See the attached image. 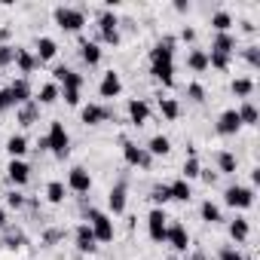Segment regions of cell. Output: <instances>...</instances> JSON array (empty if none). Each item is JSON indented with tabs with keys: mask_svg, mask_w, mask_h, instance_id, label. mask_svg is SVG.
<instances>
[{
	"mask_svg": "<svg viewBox=\"0 0 260 260\" xmlns=\"http://www.w3.org/2000/svg\"><path fill=\"white\" fill-rule=\"evenodd\" d=\"M144 150H147L150 156H169V153H172V141H169L166 135H153Z\"/></svg>",
	"mask_w": 260,
	"mask_h": 260,
	"instance_id": "cell-23",
	"label": "cell"
},
{
	"mask_svg": "<svg viewBox=\"0 0 260 260\" xmlns=\"http://www.w3.org/2000/svg\"><path fill=\"white\" fill-rule=\"evenodd\" d=\"M10 92H13V101H16V107H22V104H28L31 101V83L25 80V77H19L16 83H10Z\"/></svg>",
	"mask_w": 260,
	"mask_h": 260,
	"instance_id": "cell-19",
	"label": "cell"
},
{
	"mask_svg": "<svg viewBox=\"0 0 260 260\" xmlns=\"http://www.w3.org/2000/svg\"><path fill=\"white\" fill-rule=\"evenodd\" d=\"M230 236H233L236 245L248 242V236H251V223H248V217H236V220L230 223Z\"/></svg>",
	"mask_w": 260,
	"mask_h": 260,
	"instance_id": "cell-24",
	"label": "cell"
},
{
	"mask_svg": "<svg viewBox=\"0 0 260 260\" xmlns=\"http://www.w3.org/2000/svg\"><path fill=\"white\" fill-rule=\"evenodd\" d=\"M7 153H10L13 159H22V156L28 153V138H25V135H10V138H7Z\"/></svg>",
	"mask_w": 260,
	"mask_h": 260,
	"instance_id": "cell-29",
	"label": "cell"
},
{
	"mask_svg": "<svg viewBox=\"0 0 260 260\" xmlns=\"http://www.w3.org/2000/svg\"><path fill=\"white\" fill-rule=\"evenodd\" d=\"M119 92H122L119 74H116V71H107V74L101 77V83H98V95H101V98H116Z\"/></svg>",
	"mask_w": 260,
	"mask_h": 260,
	"instance_id": "cell-16",
	"label": "cell"
},
{
	"mask_svg": "<svg viewBox=\"0 0 260 260\" xmlns=\"http://www.w3.org/2000/svg\"><path fill=\"white\" fill-rule=\"evenodd\" d=\"M217 260H245V257H242V251H239L236 245H223V248L217 251Z\"/></svg>",
	"mask_w": 260,
	"mask_h": 260,
	"instance_id": "cell-43",
	"label": "cell"
},
{
	"mask_svg": "<svg viewBox=\"0 0 260 260\" xmlns=\"http://www.w3.org/2000/svg\"><path fill=\"white\" fill-rule=\"evenodd\" d=\"M181 40H184V43H193V40H196V31H193V28H184V31H181Z\"/></svg>",
	"mask_w": 260,
	"mask_h": 260,
	"instance_id": "cell-47",
	"label": "cell"
},
{
	"mask_svg": "<svg viewBox=\"0 0 260 260\" xmlns=\"http://www.w3.org/2000/svg\"><path fill=\"white\" fill-rule=\"evenodd\" d=\"M61 98V86L58 83H46V86H40V92H37V104H55Z\"/></svg>",
	"mask_w": 260,
	"mask_h": 260,
	"instance_id": "cell-28",
	"label": "cell"
},
{
	"mask_svg": "<svg viewBox=\"0 0 260 260\" xmlns=\"http://www.w3.org/2000/svg\"><path fill=\"white\" fill-rule=\"evenodd\" d=\"M43 147L52 150V156H58V159H64L71 153V135H68L64 122H58V119L49 122V135L43 138Z\"/></svg>",
	"mask_w": 260,
	"mask_h": 260,
	"instance_id": "cell-3",
	"label": "cell"
},
{
	"mask_svg": "<svg viewBox=\"0 0 260 260\" xmlns=\"http://www.w3.org/2000/svg\"><path fill=\"white\" fill-rule=\"evenodd\" d=\"M25 202H28V199H25L19 190H10V193H7V205H10V208L19 211V208H25Z\"/></svg>",
	"mask_w": 260,
	"mask_h": 260,
	"instance_id": "cell-44",
	"label": "cell"
},
{
	"mask_svg": "<svg viewBox=\"0 0 260 260\" xmlns=\"http://www.w3.org/2000/svg\"><path fill=\"white\" fill-rule=\"evenodd\" d=\"M150 199H153L156 205H166V202L172 199V193H169V184H159V187H153V190H150Z\"/></svg>",
	"mask_w": 260,
	"mask_h": 260,
	"instance_id": "cell-41",
	"label": "cell"
},
{
	"mask_svg": "<svg viewBox=\"0 0 260 260\" xmlns=\"http://www.w3.org/2000/svg\"><path fill=\"white\" fill-rule=\"evenodd\" d=\"M7 178H10L16 187H25V184L31 181V166L22 162V159H13V162L7 166Z\"/></svg>",
	"mask_w": 260,
	"mask_h": 260,
	"instance_id": "cell-18",
	"label": "cell"
},
{
	"mask_svg": "<svg viewBox=\"0 0 260 260\" xmlns=\"http://www.w3.org/2000/svg\"><path fill=\"white\" fill-rule=\"evenodd\" d=\"M199 172H202L199 156H187V162H184V181H187V184H190V181H196V178H199Z\"/></svg>",
	"mask_w": 260,
	"mask_h": 260,
	"instance_id": "cell-39",
	"label": "cell"
},
{
	"mask_svg": "<svg viewBox=\"0 0 260 260\" xmlns=\"http://www.w3.org/2000/svg\"><path fill=\"white\" fill-rule=\"evenodd\" d=\"M159 113H162V119L175 122L181 116V101L178 98H159Z\"/></svg>",
	"mask_w": 260,
	"mask_h": 260,
	"instance_id": "cell-31",
	"label": "cell"
},
{
	"mask_svg": "<svg viewBox=\"0 0 260 260\" xmlns=\"http://www.w3.org/2000/svg\"><path fill=\"white\" fill-rule=\"evenodd\" d=\"M4 226H7V211L0 208V230H4Z\"/></svg>",
	"mask_w": 260,
	"mask_h": 260,
	"instance_id": "cell-50",
	"label": "cell"
},
{
	"mask_svg": "<svg viewBox=\"0 0 260 260\" xmlns=\"http://www.w3.org/2000/svg\"><path fill=\"white\" fill-rule=\"evenodd\" d=\"M236 153H230V150H220L217 153V172L220 175H236Z\"/></svg>",
	"mask_w": 260,
	"mask_h": 260,
	"instance_id": "cell-33",
	"label": "cell"
},
{
	"mask_svg": "<svg viewBox=\"0 0 260 260\" xmlns=\"http://www.w3.org/2000/svg\"><path fill=\"white\" fill-rule=\"evenodd\" d=\"M86 223H89V230L95 233L98 242H113L116 230H113V217H110V214H104V211H98V208H89V211H86Z\"/></svg>",
	"mask_w": 260,
	"mask_h": 260,
	"instance_id": "cell-4",
	"label": "cell"
},
{
	"mask_svg": "<svg viewBox=\"0 0 260 260\" xmlns=\"http://www.w3.org/2000/svg\"><path fill=\"white\" fill-rule=\"evenodd\" d=\"M52 83H58L61 86V98H64V104H71V107H77L80 104V89H83V77L77 74V71H71V68H64V64H58L55 71H52Z\"/></svg>",
	"mask_w": 260,
	"mask_h": 260,
	"instance_id": "cell-2",
	"label": "cell"
},
{
	"mask_svg": "<svg viewBox=\"0 0 260 260\" xmlns=\"http://www.w3.org/2000/svg\"><path fill=\"white\" fill-rule=\"evenodd\" d=\"M166 230H169L166 211H162V208H153V211L147 214V233H150V239H153V242H166Z\"/></svg>",
	"mask_w": 260,
	"mask_h": 260,
	"instance_id": "cell-9",
	"label": "cell"
},
{
	"mask_svg": "<svg viewBox=\"0 0 260 260\" xmlns=\"http://www.w3.org/2000/svg\"><path fill=\"white\" fill-rule=\"evenodd\" d=\"M211 52L233 55V52H236V37H233V34H217V37L211 40Z\"/></svg>",
	"mask_w": 260,
	"mask_h": 260,
	"instance_id": "cell-25",
	"label": "cell"
},
{
	"mask_svg": "<svg viewBox=\"0 0 260 260\" xmlns=\"http://www.w3.org/2000/svg\"><path fill=\"white\" fill-rule=\"evenodd\" d=\"M211 28H214L217 34H230V28H233V16H230L226 10L214 13V16H211Z\"/></svg>",
	"mask_w": 260,
	"mask_h": 260,
	"instance_id": "cell-36",
	"label": "cell"
},
{
	"mask_svg": "<svg viewBox=\"0 0 260 260\" xmlns=\"http://www.w3.org/2000/svg\"><path fill=\"white\" fill-rule=\"evenodd\" d=\"M199 214H202V220H205V223H220V220H223V214H220V205H214L211 199H205V202H202Z\"/></svg>",
	"mask_w": 260,
	"mask_h": 260,
	"instance_id": "cell-35",
	"label": "cell"
},
{
	"mask_svg": "<svg viewBox=\"0 0 260 260\" xmlns=\"http://www.w3.org/2000/svg\"><path fill=\"white\" fill-rule=\"evenodd\" d=\"M68 190H74V193H89V190H92V175H89L83 166H74L71 175H68Z\"/></svg>",
	"mask_w": 260,
	"mask_h": 260,
	"instance_id": "cell-12",
	"label": "cell"
},
{
	"mask_svg": "<svg viewBox=\"0 0 260 260\" xmlns=\"http://www.w3.org/2000/svg\"><path fill=\"white\" fill-rule=\"evenodd\" d=\"M80 119H83L86 125H101V122L110 119V110H107L104 104H86V107L80 110Z\"/></svg>",
	"mask_w": 260,
	"mask_h": 260,
	"instance_id": "cell-17",
	"label": "cell"
},
{
	"mask_svg": "<svg viewBox=\"0 0 260 260\" xmlns=\"http://www.w3.org/2000/svg\"><path fill=\"white\" fill-rule=\"evenodd\" d=\"M147 119H150V104L144 98H132V101H128V122L141 128V125H147Z\"/></svg>",
	"mask_w": 260,
	"mask_h": 260,
	"instance_id": "cell-14",
	"label": "cell"
},
{
	"mask_svg": "<svg viewBox=\"0 0 260 260\" xmlns=\"http://www.w3.org/2000/svg\"><path fill=\"white\" fill-rule=\"evenodd\" d=\"M187 98L196 101V104H202V101H205V86H202V83H190V86H187Z\"/></svg>",
	"mask_w": 260,
	"mask_h": 260,
	"instance_id": "cell-42",
	"label": "cell"
},
{
	"mask_svg": "<svg viewBox=\"0 0 260 260\" xmlns=\"http://www.w3.org/2000/svg\"><path fill=\"white\" fill-rule=\"evenodd\" d=\"M242 128V122H239V113H236V107H230V110H223L220 116H217V135H236Z\"/></svg>",
	"mask_w": 260,
	"mask_h": 260,
	"instance_id": "cell-15",
	"label": "cell"
},
{
	"mask_svg": "<svg viewBox=\"0 0 260 260\" xmlns=\"http://www.w3.org/2000/svg\"><path fill=\"white\" fill-rule=\"evenodd\" d=\"M16 64H19V71H22V74H25V80H28V74H34V68H37L40 61H37V55H34V52H28V49H19V46H16Z\"/></svg>",
	"mask_w": 260,
	"mask_h": 260,
	"instance_id": "cell-22",
	"label": "cell"
},
{
	"mask_svg": "<svg viewBox=\"0 0 260 260\" xmlns=\"http://www.w3.org/2000/svg\"><path fill=\"white\" fill-rule=\"evenodd\" d=\"M125 202H128V187H125V181H119V184H113L110 193H107V208H110L113 214H122V211H125Z\"/></svg>",
	"mask_w": 260,
	"mask_h": 260,
	"instance_id": "cell-13",
	"label": "cell"
},
{
	"mask_svg": "<svg viewBox=\"0 0 260 260\" xmlns=\"http://www.w3.org/2000/svg\"><path fill=\"white\" fill-rule=\"evenodd\" d=\"M242 55H245V61H248L251 68H260V49H257V46H248Z\"/></svg>",
	"mask_w": 260,
	"mask_h": 260,
	"instance_id": "cell-45",
	"label": "cell"
},
{
	"mask_svg": "<svg viewBox=\"0 0 260 260\" xmlns=\"http://www.w3.org/2000/svg\"><path fill=\"white\" fill-rule=\"evenodd\" d=\"M10 107H16V101H13V92L7 86V89H0V110H10Z\"/></svg>",
	"mask_w": 260,
	"mask_h": 260,
	"instance_id": "cell-46",
	"label": "cell"
},
{
	"mask_svg": "<svg viewBox=\"0 0 260 260\" xmlns=\"http://www.w3.org/2000/svg\"><path fill=\"white\" fill-rule=\"evenodd\" d=\"M150 74L162 86H172L175 83V37H162L150 49Z\"/></svg>",
	"mask_w": 260,
	"mask_h": 260,
	"instance_id": "cell-1",
	"label": "cell"
},
{
	"mask_svg": "<svg viewBox=\"0 0 260 260\" xmlns=\"http://www.w3.org/2000/svg\"><path fill=\"white\" fill-rule=\"evenodd\" d=\"M169 193H172V199H178V202H190V199H193V187H190L184 178L172 181V184H169Z\"/></svg>",
	"mask_w": 260,
	"mask_h": 260,
	"instance_id": "cell-30",
	"label": "cell"
},
{
	"mask_svg": "<svg viewBox=\"0 0 260 260\" xmlns=\"http://www.w3.org/2000/svg\"><path fill=\"white\" fill-rule=\"evenodd\" d=\"M74 245H77L80 254H95L98 239H95V233L89 230V223H80V226H77V233H74Z\"/></svg>",
	"mask_w": 260,
	"mask_h": 260,
	"instance_id": "cell-11",
	"label": "cell"
},
{
	"mask_svg": "<svg viewBox=\"0 0 260 260\" xmlns=\"http://www.w3.org/2000/svg\"><path fill=\"white\" fill-rule=\"evenodd\" d=\"M16 119H19V125H25V128H28V125H34V122L40 119V104H37V101L31 98L28 104H22V107H19Z\"/></svg>",
	"mask_w": 260,
	"mask_h": 260,
	"instance_id": "cell-20",
	"label": "cell"
},
{
	"mask_svg": "<svg viewBox=\"0 0 260 260\" xmlns=\"http://www.w3.org/2000/svg\"><path fill=\"white\" fill-rule=\"evenodd\" d=\"M187 68L196 71V74L208 71V52H205V49H190V52H187Z\"/></svg>",
	"mask_w": 260,
	"mask_h": 260,
	"instance_id": "cell-27",
	"label": "cell"
},
{
	"mask_svg": "<svg viewBox=\"0 0 260 260\" xmlns=\"http://www.w3.org/2000/svg\"><path fill=\"white\" fill-rule=\"evenodd\" d=\"M80 58H83L89 68H95V64L101 61V46H98V43H89V40H83V43H80Z\"/></svg>",
	"mask_w": 260,
	"mask_h": 260,
	"instance_id": "cell-26",
	"label": "cell"
},
{
	"mask_svg": "<svg viewBox=\"0 0 260 260\" xmlns=\"http://www.w3.org/2000/svg\"><path fill=\"white\" fill-rule=\"evenodd\" d=\"M13 61H16V46L0 43V68H10Z\"/></svg>",
	"mask_w": 260,
	"mask_h": 260,
	"instance_id": "cell-40",
	"label": "cell"
},
{
	"mask_svg": "<svg viewBox=\"0 0 260 260\" xmlns=\"http://www.w3.org/2000/svg\"><path fill=\"white\" fill-rule=\"evenodd\" d=\"M37 61H52L55 55H58V43L52 40V37H37Z\"/></svg>",
	"mask_w": 260,
	"mask_h": 260,
	"instance_id": "cell-21",
	"label": "cell"
},
{
	"mask_svg": "<svg viewBox=\"0 0 260 260\" xmlns=\"http://www.w3.org/2000/svg\"><path fill=\"white\" fill-rule=\"evenodd\" d=\"M199 178H202L205 184H214V181H217V175H214V172H208V169H202V172H199Z\"/></svg>",
	"mask_w": 260,
	"mask_h": 260,
	"instance_id": "cell-48",
	"label": "cell"
},
{
	"mask_svg": "<svg viewBox=\"0 0 260 260\" xmlns=\"http://www.w3.org/2000/svg\"><path fill=\"white\" fill-rule=\"evenodd\" d=\"M98 31H101V40H104V43L119 46V40H122V34H119V19H116L110 10H104V13L98 16Z\"/></svg>",
	"mask_w": 260,
	"mask_h": 260,
	"instance_id": "cell-7",
	"label": "cell"
},
{
	"mask_svg": "<svg viewBox=\"0 0 260 260\" xmlns=\"http://www.w3.org/2000/svg\"><path fill=\"white\" fill-rule=\"evenodd\" d=\"M223 205H230L236 211H245V208L254 205V190L251 187H242V184H233V187L223 190Z\"/></svg>",
	"mask_w": 260,
	"mask_h": 260,
	"instance_id": "cell-6",
	"label": "cell"
},
{
	"mask_svg": "<svg viewBox=\"0 0 260 260\" xmlns=\"http://www.w3.org/2000/svg\"><path fill=\"white\" fill-rule=\"evenodd\" d=\"M52 16H55V25L61 31H68V34H77L86 25V13L83 10H74V7H58Z\"/></svg>",
	"mask_w": 260,
	"mask_h": 260,
	"instance_id": "cell-5",
	"label": "cell"
},
{
	"mask_svg": "<svg viewBox=\"0 0 260 260\" xmlns=\"http://www.w3.org/2000/svg\"><path fill=\"white\" fill-rule=\"evenodd\" d=\"M251 92H254V80H251V77H239V80H233V95H236V98H245V101H248Z\"/></svg>",
	"mask_w": 260,
	"mask_h": 260,
	"instance_id": "cell-37",
	"label": "cell"
},
{
	"mask_svg": "<svg viewBox=\"0 0 260 260\" xmlns=\"http://www.w3.org/2000/svg\"><path fill=\"white\" fill-rule=\"evenodd\" d=\"M242 31H245V34H254V31H257V25H254V22H242Z\"/></svg>",
	"mask_w": 260,
	"mask_h": 260,
	"instance_id": "cell-49",
	"label": "cell"
},
{
	"mask_svg": "<svg viewBox=\"0 0 260 260\" xmlns=\"http://www.w3.org/2000/svg\"><path fill=\"white\" fill-rule=\"evenodd\" d=\"M230 64H233V55L208 52V68H214V71H230Z\"/></svg>",
	"mask_w": 260,
	"mask_h": 260,
	"instance_id": "cell-38",
	"label": "cell"
},
{
	"mask_svg": "<svg viewBox=\"0 0 260 260\" xmlns=\"http://www.w3.org/2000/svg\"><path fill=\"white\" fill-rule=\"evenodd\" d=\"M166 242H169L175 251H190V233H187V226H184L181 220L169 223V230H166Z\"/></svg>",
	"mask_w": 260,
	"mask_h": 260,
	"instance_id": "cell-10",
	"label": "cell"
},
{
	"mask_svg": "<svg viewBox=\"0 0 260 260\" xmlns=\"http://www.w3.org/2000/svg\"><path fill=\"white\" fill-rule=\"evenodd\" d=\"M122 156H125V162L132 166V169H150V162H153V156L144 150V147H138L135 141H122Z\"/></svg>",
	"mask_w": 260,
	"mask_h": 260,
	"instance_id": "cell-8",
	"label": "cell"
},
{
	"mask_svg": "<svg viewBox=\"0 0 260 260\" xmlns=\"http://www.w3.org/2000/svg\"><path fill=\"white\" fill-rule=\"evenodd\" d=\"M64 193H68V187H64L61 181H49V184H46V202L61 205V202H64Z\"/></svg>",
	"mask_w": 260,
	"mask_h": 260,
	"instance_id": "cell-34",
	"label": "cell"
},
{
	"mask_svg": "<svg viewBox=\"0 0 260 260\" xmlns=\"http://www.w3.org/2000/svg\"><path fill=\"white\" fill-rule=\"evenodd\" d=\"M236 113H239V122L242 125H257V119H260V113H257V107L251 101H242V107Z\"/></svg>",
	"mask_w": 260,
	"mask_h": 260,
	"instance_id": "cell-32",
	"label": "cell"
}]
</instances>
